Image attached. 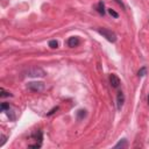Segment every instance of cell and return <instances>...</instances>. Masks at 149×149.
<instances>
[{
	"mask_svg": "<svg viewBox=\"0 0 149 149\" xmlns=\"http://www.w3.org/2000/svg\"><path fill=\"white\" fill-rule=\"evenodd\" d=\"M22 74L26 77H34V78H42V77L46 76V71L43 70L40 66H30V68H27L26 70L22 72Z\"/></svg>",
	"mask_w": 149,
	"mask_h": 149,
	"instance_id": "cell-1",
	"label": "cell"
},
{
	"mask_svg": "<svg viewBox=\"0 0 149 149\" xmlns=\"http://www.w3.org/2000/svg\"><path fill=\"white\" fill-rule=\"evenodd\" d=\"M115 1H116V2H118V4H119V5H121V7H122V8H123V4H122V2H121V1H120V0H115Z\"/></svg>",
	"mask_w": 149,
	"mask_h": 149,
	"instance_id": "cell-19",
	"label": "cell"
},
{
	"mask_svg": "<svg viewBox=\"0 0 149 149\" xmlns=\"http://www.w3.org/2000/svg\"><path fill=\"white\" fill-rule=\"evenodd\" d=\"M0 110H1V111L9 110V105H8V104H6V103H4V104L1 105V107H0Z\"/></svg>",
	"mask_w": 149,
	"mask_h": 149,
	"instance_id": "cell-15",
	"label": "cell"
},
{
	"mask_svg": "<svg viewBox=\"0 0 149 149\" xmlns=\"http://www.w3.org/2000/svg\"><path fill=\"white\" fill-rule=\"evenodd\" d=\"M33 138L35 139L36 141H37V140H39V141H41V140H42V133H41V132H40V131L34 132V133H33Z\"/></svg>",
	"mask_w": 149,
	"mask_h": 149,
	"instance_id": "cell-8",
	"label": "cell"
},
{
	"mask_svg": "<svg viewBox=\"0 0 149 149\" xmlns=\"http://www.w3.org/2000/svg\"><path fill=\"white\" fill-rule=\"evenodd\" d=\"M123 103H125V96H123L122 92H119L118 96H116V106H118L119 111H120L121 107L123 106Z\"/></svg>",
	"mask_w": 149,
	"mask_h": 149,
	"instance_id": "cell-5",
	"label": "cell"
},
{
	"mask_svg": "<svg viewBox=\"0 0 149 149\" xmlns=\"http://www.w3.org/2000/svg\"><path fill=\"white\" fill-rule=\"evenodd\" d=\"M98 12L100 14H103L104 15V13H105V9H104V4H103V1H100L98 4Z\"/></svg>",
	"mask_w": 149,
	"mask_h": 149,
	"instance_id": "cell-12",
	"label": "cell"
},
{
	"mask_svg": "<svg viewBox=\"0 0 149 149\" xmlns=\"http://www.w3.org/2000/svg\"><path fill=\"white\" fill-rule=\"evenodd\" d=\"M128 143H127V140H125V139H122V140H120L118 143H116L115 146H114V148H127Z\"/></svg>",
	"mask_w": 149,
	"mask_h": 149,
	"instance_id": "cell-7",
	"label": "cell"
},
{
	"mask_svg": "<svg viewBox=\"0 0 149 149\" xmlns=\"http://www.w3.org/2000/svg\"><path fill=\"white\" fill-rule=\"evenodd\" d=\"M98 33L100 34V35H103V37H105V39L107 40V41H110V42H115L116 41L115 33L110 30V29H107V28H99Z\"/></svg>",
	"mask_w": 149,
	"mask_h": 149,
	"instance_id": "cell-2",
	"label": "cell"
},
{
	"mask_svg": "<svg viewBox=\"0 0 149 149\" xmlns=\"http://www.w3.org/2000/svg\"><path fill=\"white\" fill-rule=\"evenodd\" d=\"M0 139H1V142H0V147H2V146H4L5 145V142H6V136H5V135H1V136H0Z\"/></svg>",
	"mask_w": 149,
	"mask_h": 149,
	"instance_id": "cell-16",
	"label": "cell"
},
{
	"mask_svg": "<svg viewBox=\"0 0 149 149\" xmlns=\"http://www.w3.org/2000/svg\"><path fill=\"white\" fill-rule=\"evenodd\" d=\"M55 111H57V107H56V108H54V110H51V111L49 112L48 114H49V115H50V114H53V113H54V112H55Z\"/></svg>",
	"mask_w": 149,
	"mask_h": 149,
	"instance_id": "cell-18",
	"label": "cell"
},
{
	"mask_svg": "<svg viewBox=\"0 0 149 149\" xmlns=\"http://www.w3.org/2000/svg\"><path fill=\"white\" fill-rule=\"evenodd\" d=\"M85 115H86V111L85 110H80V111H78V113H77V116H78L79 120H82Z\"/></svg>",
	"mask_w": 149,
	"mask_h": 149,
	"instance_id": "cell-10",
	"label": "cell"
},
{
	"mask_svg": "<svg viewBox=\"0 0 149 149\" xmlns=\"http://www.w3.org/2000/svg\"><path fill=\"white\" fill-rule=\"evenodd\" d=\"M108 13H110L112 16H114V18H118V16H119V14L116 13L115 11H113V9H112V8H110V9H108Z\"/></svg>",
	"mask_w": 149,
	"mask_h": 149,
	"instance_id": "cell-13",
	"label": "cell"
},
{
	"mask_svg": "<svg viewBox=\"0 0 149 149\" xmlns=\"http://www.w3.org/2000/svg\"><path fill=\"white\" fill-rule=\"evenodd\" d=\"M49 47L53 49H56L57 47H58V42H57L56 40H51V41L49 42Z\"/></svg>",
	"mask_w": 149,
	"mask_h": 149,
	"instance_id": "cell-11",
	"label": "cell"
},
{
	"mask_svg": "<svg viewBox=\"0 0 149 149\" xmlns=\"http://www.w3.org/2000/svg\"><path fill=\"white\" fill-rule=\"evenodd\" d=\"M148 105H149V96H148Z\"/></svg>",
	"mask_w": 149,
	"mask_h": 149,
	"instance_id": "cell-20",
	"label": "cell"
},
{
	"mask_svg": "<svg viewBox=\"0 0 149 149\" xmlns=\"http://www.w3.org/2000/svg\"><path fill=\"white\" fill-rule=\"evenodd\" d=\"M0 96H1V98H5V97H11L12 94L9 92H5V91L1 89V94H0Z\"/></svg>",
	"mask_w": 149,
	"mask_h": 149,
	"instance_id": "cell-14",
	"label": "cell"
},
{
	"mask_svg": "<svg viewBox=\"0 0 149 149\" xmlns=\"http://www.w3.org/2000/svg\"><path fill=\"white\" fill-rule=\"evenodd\" d=\"M27 89L33 92H42L46 89V85L43 82H30L27 84Z\"/></svg>",
	"mask_w": 149,
	"mask_h": 149,
	"instance_id": "cell-3",
	"label": "cell"
},
{
	"mask_svg": "<svg viewBox=\"0 0 149 149\" xmlns=\"http://www.w3.org/2000/svg\"><path fill=\"white\" fill-rule=\"evenodd\" d=\"M146 74H147V68H146V66L141 68L140 70L138 71V76L139 77H143V76H146Z\"/></svg>",
	"mask_w": 149,
	"mask_h": 149,
	"instance_id": "cell-9",
	"label": "cell"
},
{
	"mask_svg": "<svg viewBox=\"0 0 149 149\" xmlns=\"http://www.w3.org/2000/svg\"><path fill=\"white\" fill-rule=\"evenodd\" d=\"M40 146H41V145H40V143H37V145H32V146H29V147H30V148H40Z\"/></svg>",
	"mask_w": 149,
	"mask_h": 149,
	"instance_id": "cell-17",
	"label": "cell"
},
{
	"mask_svg": "<svg viewBox=\"0 0 149 149\" xmlns=\"http://www.w3.org/2000/svg\"><path fill=\"white\" fill-rule=\"evenodd\" d=\"M110 83H111V86L114 89L119 88V85H120V79H119V77L116 76V74L112 73L110 76Z\"/></svg>",
	"mask_w": 149,
	"mask_h": 149,
	"instance_id": "cell-4",
	"label": "cell"
},
{
	"mask_svg": "<svg viewBox=\"0 0 149 149\" xmlns=\"http://www.w3.org/2000/svg\"><path fill=\"white\" fill-rule=\"evenodd\" d=\"M79 44V39L77 36H71L70 39L68 40V46L70 47V48H74V47H77Z\"/></svg>",
	"mask_w": 149,
	"mask_h": 149,
	"instance_id": "cell-6",
	"label": "cell"
}]
</instances>
